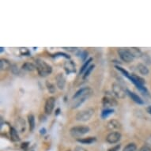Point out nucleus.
Masks as SVG:
<instances>
[{"mask_svg":"<svg viewBox=\"0 0 151 151\" xmlns=\"http://www.w3.org/2000/svg\"><path fill=\"white\" fill-rule=\"evenodd\" d=\"M36 67H37L38 74H40V76H41V77H47V75L52 74V66H50L48 63H47L44 60H40V59L36 60Z\"/></svg>","mask_w":151,"mask_h":151,"instance_id":"nucleus-1","label":"nucleus"},{"mask_svg":"<svg viewBox=\"0 0 151 151\" xmlns=\"http://www.w3.org/2000/svg\"><path fill=\"white\" fill-rule=\"evenodd\" d=\"M94 114V109H86L78 111L76 115V120L80 122H86L91 119Z\"/></svg>","mask_w":151,"mask_h":151,"instance_id":"nucleus-2","label":"nucleus"},{"mask_svg":"<svg viewBox=\"0 0 151 151\" xmlns=\"http://www.w3.org/2000/svg\"><path fill=\"white\" fill-rule=\"evenodd\" d=\"M89 130V127L87 126H76L70 130V133L73 137H80L87 134Z\"/></svg>","mask_w":151,"mask_h":151,"instance_id":"nucleus-3","label":"nucleus"},{"mask_svg":"<svg viewBox=\"0 0 151 151\" xmlns=\"http://www.w3.org/2000/svg\"><path fill=\"white\" fill-rule=\"evenodd\" d=\"M111 89H112V92H113L115 96L119 99H124V97H126L127 94V90H125L118 83H113L112 86H111Z\"/></svg>","mask_w":151,"mask_h":151,"instance_id":"nucleus-4","label":"nucleus"},{"mask_svg":"<svg viewBox=\"0 0 151 151\" xmlns=\"http://www.w3.org/2000/svg\"><path fill=\"white\" fill-rule=\"evenodd\" d=\"M93 93L91 88L89 87H84L78 90L73 96V100L78 99V98H88Z\"/></svg>","mask_w":151,"mask_h":151,"instance_id":"nucleus-5","label":"nucleus"},{"mask_svg":"<svg viewBox=\"0 0 151 151\" xmlns=\"http://www.w3.org/2000/svg\"><path fill=\"white\" fill-rule=\"evenodd\" d=\"M118 54L120 59L125 63H131L134 60V57L131 55L127 48H119L118 49Z\"/></svg>","mask_w":151,"mask_h":151,"instance_id":"nucleus-6","label":"nucleus"},{"mask_svg":"<svg viewBox=\"0 0 151 151\" xmlns=\"http://www.w3.org/2000/svg\"><path fill=\"white\" fill-rule=\"evenodd\" d=\"M122 134L119 131H113L109 133L106 137V142H109V144H114L116 143L121 139Z\"/></svg>","mask_w":151,"mask_h":151,"instance_id":"nucleus-7","label":"nucleus"},{"mask_svg":"<svg viewBox=\"0 0 151 151\" xmlns=\"http://www.w3.org/2000/svg\"><path fill=\"white\" fill-rule=\"evenodd\" d=\"M102 104L105 109H109L111 107L116 106L117 104V102L114 97H112L109 94H107L102 99Z\"/></svg>","mask_w":151,"mask_h":151,"instance_id":"nucleus-8","label":"nucleus"},{"mask_svg":"<svg viewBox=\"0 0 151 151\" xmlns=\"http://www.w3.org/2000/svg\"><path fill=\"white\" fill-rule=\"evenodd\" d=\"M55 104V97H51L49 98H47L45 106V111L46 114H52V112L53 111V109H54Z\"/></svg>","mask_w":151,"mask_h":151,"instance_id":"nucleus-9","label":"nucleus"},{"mask_svg":"<svg viewBox=\"0 0 151 151\" xmlns=\"http://www.w3.org/2000/svg\"><path fill=\"white\" fill-rule=\"evenodd\" d=\"M55 82H56V86L58 88L63 90L64 89L65 85H66V78H65L64 74L63 73L58 74L55 77Z\"/></svg>","mask_w":151,"mask_h":151,"instance_id":"nucleus-10","label":"nucleus"},{"mask_svg":"<svg viewBox=\"0 0 151 151\" xmlns=\"http://www.w3.org/2000/svg\"><path fill=\"white\" fill-rule=\"evenodd\" d=\"M121 124L116 119H111L107 124V128L109 129V131H116V130L121 129Z\"/></svg>","mask_w":151,"mask_h":151,"instance_id":"nucleus-11","label":"nucleus"},{"mask_svg":"<svg viewBox=\"0 0 151 151\" xmlns=\"http://www.w3.org/2000/svg\"><path fill=\"white\" fill-rule=\"evenodd\" d=\"M15 125H16V130L19 132H25V121L22 118H18L15 121Z\"/></svg>","mask_w":151,"mask_h":151,"instance_id":"nucleus-12","label":"nucleus"},{"mask_svg":"<svg viewBox=\"0 0 151 151\" xmlns=\"http://www.w3.org/2000/svg\"><path fill=\"white\" fill-rule=\"evenodd\" d=\"M127 93L128 94L129 97H131V100H133V101L137 103L138 104H143L144 101L142 100V98L139 97V95H137L136 93H134V92H131L128 89H127Z\"/></svg>","mask_w":151,"mask_h":151,"instance_id":"nucleus-13","label":"nucleus"},{"mask_svg":"<svg viewBox=\"0 0 151 151\" xmlns=\"http://www.w3.org/2000/svg\"><path fill=\"white\" fill-rule=\"evenodd\" d=\"M10 137L11 141L14 142H19L21 139L19 134H18V131L13 127H10Z\"/></svg>","mask_w":151,"mask_h":151,"instance_id":"nucleus-14","label":"nucleus"},{"mask_svg":"<svg viewBox=\"0 0 151 151\" xmlns=\"http://www.w3.org/2000/svg\"><path fill=\"white\" fill-rule=\"evenodd\" d=\"M64 70L67 72V74H70V73H74L76 71L75 69V64L73 61H67L65 63Z\"/></svg>","mask_w":151,"mask_h":151,"instance_id":"nucleus-15","label":"nucleus"},{"mask_svg":"<svg viewBox=\"0 0 151 151\" xmlns=\"http://www.w3.org/2000/svg\"><path fill=\"white\" fill-rule=\"evenodd\" d=\"M130 53L131 54V55L133 56L134 58H141L142 55V51L138 47H130V48H127Z\"/></svg>","mask_w":151,"mask_h":151,"instance_id":"nucleus-16","label":"nucleus"},{"mask_svg":"<svg viewBox=\"0 0 151 151\" xmlns=\"http://www.w3.org/2000/svg\"><path fill=\"white\" fill-rule=\"evenodd\" d=\"M11 66L12 65L9 60H6V59H2L0 60V67H1L2 70H7L11 68Z\"/></svg>","mask_w":151,"mask_h":151,"instance_id":"nucleus-17","label":"nucleus"},{"mask_svg":"<svg viewBox=\"0 0 151 151\" xmlns=\"http://www.w3.org/2000/svg\"><path fill=\"white\" fill-rule=\"evenodd\" d=\"M22 70H26V71H33L37 69V67H36V64H33L32 63H25L24 64L22 65Z\"/></svg>","mask_w":151,"mask_h":151,"instance_id":"nucleus-18","label":"nucleus"},{"mask_svg":"<svg viewBox=\"0 0 151 151\" xmlns=\"http://www.w3.org/2000/svg\"><path fill=\"white\" fill-rule=\"evenodd\" d=\"M137 68H138L139 73L142 75H147L149 74V69L146 65L142 64V63H139L137 66Z\"/></svg>","mask_w":151,"mask_h":151,"instance_id":"nucleus-19","label":"nucleus"},{"mask_svg":"<svg viewBox=\"0 0 151 151\" xmlns=\"http://www.w3.org/2000/svg\"><path fill=\"white\" fill-rule=\"evenodd\" d=\"M97 139L95 137H88V138H84V139H78V142H81V143L83 144H91L93 142L96 141Z\"/></svg>","mask_w":151,"mask_h":151,"instance_id":"nucleus-20","label":"nucleus"},{"mask_svg":"<svg viewBox=\"0 0 151 151\" xmlns=\"http://www.w3.org/2000/svg\"><path fill=\"white\" fill-rule=\"evenodd\" d=\"M28 122H29V131H32L35 127V116L33 115H28Z\"/></svg>","mask_w":151,"mask_h":151,"instance_id":"nucleus-21","label":"nucleus"},{"mask_svg":"<svg viewBox=\"0 0 151 151\" xmlns=\"http://www.w3.org/2000/svg\"><path fill=\"white\" fill-rule=\"evenodd\" d=\"M114 110L111 109H105L103 110L101 112V118L102 119H106L107 117H109V116H111V114H113Z\"/></svg>","mask_w":151,"mask_h":151,"instance_id":"nucleus-22","label":"nucleus"},{"mask_svg":"<svg viewBox=\"0 0 151 151\" xmlns=\"http://www.w3.org/2000/svg\"><path fill=\"white\" fill-rule=\"evenodd\" d=\"M92 61H93V59H92V58H89V60H86V61L85 62L84 64L82 65V67H81V70H80L79 72L80 74H82L83 73H85V71H86V70L88 69V67H89V64H90V63H91Z\"/></svg>","mask_w":151,"mask_h":151,"instance_id":"nucleus-23","label":"nucleus"},{"mask_svg":"<svg viewBox=\"0 0 151 151\" xmlns=\"http://www.w3.org/2000/svg\"><path fill=\"white\" fill-rule=\"evenodd\" d=\"M46 87H47V90H48V92H49L50 93H55V90H56V89H55V86L53 83H52V82L47 81V82H46Z\"/></svg>","mask_w":151,"mask_h":151,"instance_id":"nucleus-24","label":"nucleus"},{"mask_svg":"<svg viewBox=\"0 0 151 151\" xmlns=\"http://www.w3.org/2000/svg\"><path fill=\"white\" fill-rule=\"evenodd\" d=\"M137 146L134 143H129L124 148L123 151H136Z\"/></svg>","mask_w":151,"mask_h":151,"instance_id":"nucleus-25","label":"nucleus"},{"mask_svg":"<svg viewBox=\"0 0 151 151\" xmlns=\"http://www.w3.org/2000/svg\"><path fill=\"white\" fill-rule=\"evenodd\" d=\"M94 67H95V65L94 64L90 65V66L88 67V69H87L84 73V75H83V79H86V78H87L89 77V74H90V73L92 72V70L94 69Z\"/></svg>","mask_w":151,"mask_h":151,"instance_id":"nucleus-26","label":"nucleus"},{"mask_svg":"<svg viewBox=\"0 0 151 151\" xmlns=\"http://www.w3.org/2000/svg\"><path fill=\"white\" fill-rule=\"evenodd\" d=\"M141 58L142 59V60H143L146 64L151 65V58L149 55H147L146 53H144V54H142Z\"/></svg>","mask_w":151,"mask_h":151,"instance_id":"nucleus-27","label":"nucleus"},{"mask_svg":"<svg viewBox=\"0 0 151 151\" xmlns=\"http://www.w3.org/2000/svg\"><path fill=\"white\" fill-rule=\"evenodd\" d=\"M52 56L55 58L60 57V56H63V57L66 58V59H67V60H70V55H68L66 54V53H63V52H57L56 54L53 55Z\"/></svg>","mask_w":151,"mask_h":151,"instance_id":"nucleus-28","label":"nucleus"},{"mask_svg":"<svg viewBox=\"0 0 151 151\" xmlns=\"http://www.w3.org/2000/svg\"><path fill=\"white\" fill-rule=\"evenodd\" d=\"M10 70H11V71H12L13 74H15V75H18V74H21L20 70L18 69V67H17L16 65H12Z\"/></svg>","mask_w":151,"mask_h":151,"instance_id":"nucleus-29","label":"nucleus"},{"mask_svg":"<svg viewBox=\"0 0 151 151\" xmlns=\"http://www.w3.org/2000/svg\"><path fill=\"white\" fill-rule=\"evenodd\" d=\"M19 51H20V54L22 55H30L29 50L28 49L27 47H21Z\"/></svg>","mask_w":151,"mask_h":151,"instance_id":"nucleus-30","label":"nucleus"},{"mask_svg":"<svg viewBox=\"0 0 151 151\" xmlns=\"http://www.w3.org/2000/svg\"><path fill=\"white\" fill-rule=\"evenodd\" d=\"M116 69L118 70H119V71L121 72L122 74H124V76H126L127 78H128L129 76H130V74H129L128 72L126 70L124 69V68H122V67H119V66H116Z\"/></svg>","mask_w":151,"mask_h":151,"instance_id":"nucleus-31","label":"nucleus"},{"mask_svg":"<svg viewBox=\"0 0 151 151\" xmlns=\"http://www.w3.org/2000/svg\"><path fill=\"white\" fill-rule=\"evenodd\" d=\"M29 142H23V143L22 144L21 148L23 150L27 151L28 148H29Z\"/></svg>","mask_w":151,"mask_h":151,"instance_id":"nucleus-32","label":"nucleus"},{"mask_svg":"<svg viewBox=\"0 0 151 151\" xmlns=\"http://www.w3.org/2000/svg\"><path fill=\"white\" fill-rule=\"evenodd\" d=\"M146 146L151 149V135L149 136L146 140Z\"/></svg>","mask_w":151,"mask_h":151,"instance_id":"nucleus-33","label":"nucleus"},{"mask_svg":"<svg viewBox=\"0 0 151 151\" xmlns=\"http://www.w3.org/2000/svg\"><path fill=\"white\" fill-rule=\"evenodd\" d=\"M120 147H121V145L119 144V145H116V146H115L114 147H112V148L109 149V151H119Z\"/></svg>","mask_w":151,"mask_h":151,"instance_id":"nucleus-34","label":"nucleus"},{"mask_svg":"<svg viewBox=\"0 0 151 151\" xmlns=\"http://www.w3.org/2000/svg\"><path fill=\"white\" fill-rule=\"evenodd\" d=\"M65 50H67L68 52H75L76 50H78L77 47H63Z\"/></svg>","mask_w":151,"mask_h":151,"instance_id":"nucleus-35","label":"nucleus"},{"mask_svg":"<svg viewBox=\"0 0 151 151\" xmlns=\"http://www.w3.org/2000/svg\"><path fill=\"white\" fill-rule=\"evenodd\" d=\"M87 56H88V52H87L86 51L82 52V53H81V57H82V59L83 61H85V60H86V59L87 58Z\"/></svg>","mask_w":151,"mask_h":151,"instance_id":"nucleus-36","label":"nucleus"},{"mask_svg":"<svg viewBox=\"0 0 151 151\" xmlns=\"http://www.w3.org/2000/svg\"><path fill=\"white\" fill-rule=\"evenodd\" d=\"M74 151H87L86 150L85 148H83V147H82V146H75L74 149Z\"/></svg>","mask_w":151,"mask_h":151,"instance_id":"nucleus-37","label":"nucleus"},{"mask_svg":"<svg viewBox=\"0 0 151 151\" xmlns=\"http://www.w3.org/2000/svg\"><path fill=\"white\" fill-rule=\"evenodd\" d=\"M140 151H151V149L149 148V147H146V146H145L144 147H142V148L141 149V150Z\"/></svg>","mask_w":151,"mask_h":151,"instance_id":"nucleus-38","label":"nucleus"},{"mask_svg":"<svg viewBox=\"0 0 151 151\" xmlns=\"http://www.w3.org/2000/svg\"><path fill=\"white\" fill-rule=\"evenodd\" d=\"M40 133L41 134H45V133H46V129H45V127L41 128V129H40Z\"/></svg>","mask_w":151,"mask_h":151,"instance_id":"nucleus-39","label":"nucleus"},{"mask_svg":"<svg viewBox=\"0 0 151 151\" xmlns=\"http://www.w3.org/2000/svg\"><path fill=\"white\" fill-rule=\"evenodd\" d=\"M146 111L148 112L149 114L151 115V105H150V106H148L146 108Z\"/></svg>","mask_w":151,"mask_h":151,"instance_id":"nucleus-40","label":"nucleus"},{"mask_svg":"<svg viewBox=\"0 0 151 151\" xmlns=\"http://www.w3.org/2000/svg\"><path fill=\"white\" fill-rule=\"evenodd\" d=\"M60 109H57L55 110V116H58V115H60Z\"/></svg>","mask_w":151,"mask_h":151,"instance_id":"nucleus-41","label":"nucleus"},{"mask_svg":"<svg viewBox=\"0 0 151 151\" xmlns=\"http://www.w3.org/2000/svg\"><path fill=\"white\" fill-rule=\"evenodd\" d=\"M3 51H4V47H0V52L2 53V52H3Z\"/></svg>","mask_w":151,"mask_h":151,"instance_id":"nucleus-42","label":"nucleus"}]
</instances>
